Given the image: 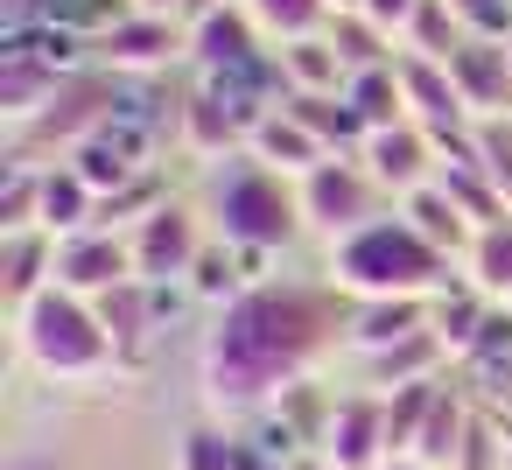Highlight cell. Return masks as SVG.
<instances>
[{
	"instance_id": "cell-1",
	"label": "cell",
	"mask_w": 512,
	"mask_h": 470,
	"mask_svg": "<svg viewBox=\"0 0 512 470\" xmlns=\"http://www.w3.org/2000/svg\"><path fill=\"white\" fill-rule=\"evenodd\" d=\"M344 330H351V295L323 267L295 274H260L246 281L225 309H211L197 337V393L211 421H253L281 393L330 379L344 365Z\"/></svg>"
},
{
	"instance_id": "cell-2",
	"label": "cell",
	"mask_w": 512,
	"mask_h": 470,
	"mask_svg": "<svg viewBox=\"0 0 512 470\" xmlns=\"http://www.w3.org/2000/svg\"><path fill=\"white\" fill-rule=\"evenodd\" d=\"M197 211L211 225V239H225L232 253H246L253 267H281L288 253L309 246V218H302V183H288L281 169L253 162V155H225L197 176Z\"/></svg>"
},
{
	"instance_id": "cell-3",
	"label": "cell",
	"mask_w": 512,
	"mask_h": 470,
	"mask_svg": "<svg viewBox=\"0 0 512 470\" xmlns=\"http://www.w3.org/2000/svg\"><path fill=\"white\" fill-rule=\"evenodd\" d=\"M8 330H15V358L50 386H85V379L120 372V344H113L99 302H85L71 288H43L29 309L8 316Z\"/></svg>"
},
{
	"instance_id": "cell-4",
	"label": "cell",
	"mask_w": 512,
	"mask_h": 470,
	"mask_svg": "<svg viewBox=\"0 0 512 470\" xmlns=\"http://www.w3.org/2000/svg\"><path fill=\"white\" fill-rule=\"evenodd\" d=\"M323 274H330L351 302H386V295H414V302H428V295L449 288L463 267L442 260V253H435V246L393 211V218L351 232L344 246H330V253H323Z\"/></svg>"
},
{
	"instance_id": "cell-5",
	"label": "cell",
	"mask_w": 512,
	"mask_h": 470,
	"mask_svg": "<svg viewBox=\"0 0 512 470\" xmlns=\"http://www.w3.org/2000/svg\"><path fill=\"white\" fill-rule=\"evenodd\" d=\"M400 204L379 190V176L358 162V155H330L323 169H309L302 176V218H309V246H344L351 232H365V225H379V218H393Z\"/></svg>"
},
{
	"instance_id": "cell-6",
	"label": "cell",
	"mask_w": 512,
	"mask_h": 470,
	"mask_svg": "<svg viewBox=\"0 0 512 470\" xmlns=\"http://www.w3.org/2000/svg\"><path fill=\"white\" fill-rule=\"evenodd\" d=\"M127 246H134V274H141V281H155V288H183L190 267H197L204 246H211V225H204L197 197H169L162 211H148V218L127 232Z\"/></svg>"
},
{
	"instance_id": "cell-7",
	"label": "cell",
	"mask_w": 512,
	"mask_h": 470,
	"mask_svg": "<svg viewBox=\"0 0 512 470\" xmlns=\"http://www.w3.org/2000/svg\"><path fill=\"white\" fill-rule=\"evenodd\" d=\"M92 64L113 71V78L148 85V78L190 64V22H169V15H127L120 29H106V36L92 43Z\"/></svg>"
},
{
	"instance_id": "cell-8",
	"label": "cell",
	"mask_w": 512,
	"mask_h": 470,
	"mask_svg": "<svg viewBox=\"0 0 512 470\" xmlns=\"http://www.w3.org/2000/svg\"><path fill=\"white\" fill-rule=\"evenodd\" d=\"M337 386L344 393L330 400V428H323V442L309 456H323L337 470H379L393 456V442H386V393L351 386V379H337Z\"/></svg>"
},
{
	"instance_id": "cell-9",
	"label": "cell",
	"mask_w": 512,
	"mask_h": 470,
	"mask_svg": "<svg viewBox=\"0 0 512 470\" xmlns=\"http://www.w3.org/2000/svg\"><path fill=\"white\" fill-rule=\"evenodd\" d=\"M358 162H365V169L379 176V190L400 204V197H414V190H428V183H435L442 148H435V134H428L421 120H393V127H372V134H365Z\"/></svg>"
},
{
	"instance_id": "cell-10",
	"label": "cell",
	"mask_w": 512,
	"mask_h": 470,
	"mask_svg": "<svg viewBox=\"0 0 512 470\" xmlns=\"http://www.w3.org/2000/svg\"><path fill=\"white\" fill-rule=\"evenodd\" d=\"M127 281H141V274H134V246H127V232L92 225V232L57 239V288L99 302V295H113V288H127Z\"/></svg>"
},
{
	"instance_id": "cell-11",
	"label": "cell",
	"mask_w": 512,
	"mask_h": 470,
	"mask_svg": "<svg viewBox=\"0 0 512 470\" xmlns=\"http://www.w3.org/2000/svg\"><path fill=\"white\" fill-rule=\"evenodd\" d=\"M449 85L470 120H512V36H463L449 57Z\"/></svg>"
},
{
	"instance_id": "cell-12",
	"label": "cell",
	"mask_w": 512,
	"mask_h": 470,
	"mask_svg": "<svg viewBox=\"0 0 512 470\" xmlns=\"http://www.w3.org/2000/svg\"><path fill=\"white\" fill-rule=\"evenodd\" d=\"M477 393L463 386V372H449L442 386H435V407H428V421H421V435H414V463H428V470H456V456H463V442H470V428H477Z\"/></svg>"
},
{
	"instance_id": "cell-13",
	"label": "cell",
	"mask_w": 512,
	"mask_h": 470,
	"mask_svg": "<svg viewBox=\"0 0 512 470\" xmlns=\"http://www.w3.org/2000/svg\"><path fill=\"white\" fill-rule=\"evenodd\" d=\"M400 92H407V120H421V127L435 134V148L477 127V120L463 113L456 85H449V64H428V57H407V50H400Z\"/></svg>"
},
{
	"instance_id": "cell-14",
	"label": "cell",
	"mask_w": 512,
	"mask_h": 470,
	"mask_svg": "<svg viewBox=\"0 0 512 470\" xmlns=\"http://www.w3.org/2000/svg\"><path fill=\"white\" fill-rule=\"evenodd\" d=\"M456 358L435 330H414L400 337L393 351H372V358H351V386H372V393H400V386H421V379H442Z\"/></svg>"
},
{
	"instance_id": "cell-15",
	"label": "cell",
	"mask_w": 512,
	"mask_h": 470,
	"mask_svg": "<svg viewBox=\"0 0 512 470\" xmlns=\"http://www.w3.org/2000/svg\"><path fill=\"white\" fill-rule=\"evenodd\" d=\"M456 372H463V386L477 393V407L512 414V309H505V302L484 316V330H477V344L456 358Z\"/></svg>"
},
{
	"instance_id": "cell-16",
	"label": "cell",
	"mask_w": 512,
	"mask_h": 470,
	"mask_svg": "<svg viewBox=\"0 0 512 470\" xmlns=\"http://www.w3.org/2000/svg\"><path fill=\"white\" fill-rule=\"evenodd\" d=\"M43 288H57V239L50 232H0V295H8V316L29 309Z\"/></svg>"
},
{
	"instance_id": "cell-17",
	"label": "cell",
	"mask_w": 512,
	"mask_h": 470,
	"mask_svg": "<svg viewBox=\"0 0 512 470\" xmlns=\"http://www.w3.org/2000/svg\"><path fill=\"white\" fill-rule=\"evenodd\" d=\"M428 330V302L414 295H386V302H351V330H344V365L351 358H372V351H393L400 337Z\"/></svg>"
},
{
	"instance_id": "cell-18",
	"label": "cell",
	"mask_w": 512,
	"mask_h": 470,
	"mask_svg": "<svg viewBox=\"0 0 512 470\" xmlns=\"http://www.w3.org/2000/svg\"><path fill=\"white\" fill-rule=\"evenodd\" d=\"M260 463H274L253 435H239V421H190L183 435H176V470H260Z\"/></svg>"
},
{
	"instance_id": "cell-19",
	"label": "cell",
	"mask_w": 512,
	"mask_h": 470,
	"mask_svg": "<svg viewBox=\"0 0 512 470\" xmlns=\"http://www.w3.org/2000/svg\"><path fill=\"white\" fill-rule=\"evenodd\" d=\"M246 155H253V162H267V169H281L288 183H302L309 169H323V162H330V155H323V141H316L288 106H274V113L246 134Z\"/></svg>"
},
{
	"instance_id": "cell-20",
	"label": "cell",
	"mask_w": 512,
	"mask_h": 470,
	"mask_svg": "<svg viewBox=\"0 0 512 470\" xmlns=\"http://www.w3.org/2000/svg\"><path fill=\"white\" fill-rule=\"evenodd\" d=\"M281 106H288V113L323 141V155H358V148H365V134H372L344 92H288Z\"/></svg>"
},
{
	"instance_id": "cell-21",
	"label": "cell",
	"mask_w": 512,
	"mask_h": 470,
	"mask_svg": "<svg viewBox=\"0 0 512 470\" xmlns=\"http://www.w3.org/2000/svg\"><path fill=\"white\" fill-rule=\"evenodd\" d=\"M400 218H407V225H414V232H421V239L442 253V260H456V267H463V253L477 246V225H470V218H463V211L442 197V183H428V190L400 197Z\"/></svg>"
},
{
	"instance_id": "cell-22",
	"label": "cell",
	"mask_w": 512,
	"mask_h": 470,
	"mask_svg": "<svg viewBox=\"0 0 512 470\" xmlns=\"http://www.w3.org/2000/svg\"><path fill=\"white\" fill-rule=\"evenodd\" d=\"M162 302H169V288H155V281H127V288L99 295V316H106V330H113L120 358H134V351L162 330Z\"/></svg>"
},
{
	"instance_id": "cell-23",
	"label": "cell",
	"mask_w": 512,
	"mask_h": 470,
	"mask_svg": "<svg viewBox=\"0 0 512 470\" xmlns=\"http://www.w3.org/2000/svg\"><path fill=\"white\" fill-rule=\"evenodd\" d=\"M274 64H281V92H344L351 85V71H344V57H337V43L316 29V36H295V43H281L274 50Z\"/></svg>"
},
{
	"instance_id": "cell-24",
	"label": "cell",
	"mask_w": 512,
	"mask_h": 470,
	"mask_svg": "<svg viewBox=\"0 0 512 470\" xmlns=\"http://www.w3.org/2000/svg\"><path fill=\"white\" fill-rule=\"evenodd\" d=\"M92 225H99V190L71 162H50L43 169V232L71 239V232H92Z\"/></svg>"
},
{
	"instance_id": "cell-25",
	"label": "cell",
	"mask_w": 512,
	"mask_h": 470,
	"mask_svg": "<svg viewBox=\"0 0 512 470\" xmlns=\"http://www.w3.org/2000/svg\"><path fill=\"white\" fill-rule=\"evenodd\" d=\"M491 309H498V302L456 274L449 288H435V295H428V330L449 344V358H463V351L477 344V330H484V316H491Z\"/></svg>"
},
{
	"instance_id": "cell-26",
	"label": "cell",
	"mask_w": 512,
	"mask_h": 470,
	"mask_svg": "<svg viewBox=\"0 0 512 470\" xmlns=\"http://www.w3.org/2000/svg\"><path fill=\"white\" fill-rule=\"evenodd\" d=\"M323 36L337 43V57H344V71H379V64H393L400 57V43L365 15V8H351V15H330L323 22Z\"/></svg>"
},
{
	"instance_id": "cell-27",
	"label": "cell",
	"mask_w": 512,
	"mask_h": 470,
	"mask_svg": "<svg viewBox=\"0 0 512 470\" xmlns=\"http://www.w3.org/2000/svg\"><path fill=\"white\" fill-rule=\"evenodd\" d=\"M435 183H442V197H449V204H456V211H463L477 232L512 218V211H505V197L491 190V176H484L477 162H442V169H435Z\"/></svg>"
},
{
	"instance_id": "cell-28",
	"label": "cell",
	"mask_w": 512,
	"mask_h": 470,
	"mask_svg": "<svg viewBox=\"0 0 512 470\" xmlns=\"http://www.w3.org/2000/svg\"><path fill=\"white\" fill-rule=\"evenodd\" d=\"M463 281L484 288L491 302H512V218L477 232V246L463 253Z\"/></svg>"
},
{
	"instance_id": "cell-29",
	"label": "cell",
	"mask_w": 512,
	"mask_h": 470,
	"mask_svg": "<svg viewBox=\"0 0 512 470\" xmlns=\"http://www.w3.org/2000/svg\"><path fill=\"white\" fill-rule=\"evenodd\" d=\"M463 22H456V8H449V0H421V15L400 29V50L407 57H428V64H449L456 50H463Z\"/></svg>"
},
{
	"instance_id": "cell-30",
	"label": "cell",
	"mask_w": 512,
	"mask_h": 470,
	"mask_svg": "<svg viewBox=\"0 0 512 470\" xmlns=\"http://www.w3.org/2000/svg\"><path fill=\"white\" fill-rule=\"evenodd\" d=\"M344 99L358 106V120H365V127H393V120H407V92H400V57H393V64H379V71H351Z\"/></svg>"
},
{
	"instance_id": "cell-31",
	"label": "cell",
	"mask_w": 512,
	"mask_h": 470,
	"mask_svg": "<svg viewBox=\"0 0 512 470\" xmlns=\"http://www.w3.org/2000/svg\"><path fill=\"white\" fill-rule=\"evenodd\" d=\"M246 15H253V22H260V36L281 50V43L316 36V29L330 22V0H246Z\"/></svg>"
},
{
	"instance_id": "cell-32",
	"label": "cell",
	"mask_w": 512,
	"mask_h": 470,
	"mask_svg": "<svg viewBox=\"0 0 512 470\" xmlns=\"http://www.w3.org/2000/svg\"><path fill=\"white\" fill-rule=\"evenodd\" d=\"M456 372V365H449ZM442 372V379H449ZM442 379H421V386H400V393H386V442H393V456H407L414 449V435H421V421H428V407H435V386Z\"/></svg>"
},
{
	"instance_id": "cell-33",
	"label": "cell",
	"mask_w": 512,
	"mask_h": 470,
	"mask_svg": "<svg viewBox=\"0 0 512 470\" xmlns=\"http://www.w3.org/2000/svg\"><path fill=\"white\" fill-rule=\"evenodd\" d=\"M470 162L491 176V190H498L505 211H512V120H477V134H470Z\"/></svg>"
},
{
	"instance_id": "cell-34",
	"label": "cell",
	"mask_w": 512,
	"mask_h": 470,
	"mask_svg": "<svg viewBox=\"0 0 512 470\" xmlns=\"http://www.w3.org/2000/svg\"><path fill=\"white\" fill-rule=\"evenodd\" d=\"M0 470H78V463H71V449L50 442V435H15V442H8V463H0Z\"/></svg>"
},
{
	"instance_id": "cell-35",
	"label": "cell",
	"mask_w": 512,
	"mask_h": 470,
	"mask_svg": "<svg viewBox=\"0 0 512 470\" xmlns=\"http://www.w3.org/2000/svg\"><path fill=\"white\" fill-rule=\"evenodd\" d=\"M470 36H512V0H449Z\"/></svg>"
},
{
	"instance_id": "cell-36",
	"label": "cell",
	"mask_w": 512,
	"mask_h": 470,
	"mask_svg": "<svg viewBox=\"0 0 512 470\" xmlns=\"http://www.w3.org/2000/svg\"><path fill=\"white\" fill-rule=\"evenodd\" d=\"M365 15H372V22H379V29H386V36L400 43V29H407V22L421 15V0H365Z\"/></svg>"
},
{
	"instance_id": "cell-37",
	"label": "cell",
	"mask_w": 512,
	"mask_h": 470,
	"mask_svg": "<svg viewBox=\"0 0 512 470\" xmlns=\"http://www.w3.org/2000/svg\"><path fill=\"white\" fill-rule=\"evenodd\" d=\"M141 15H169V22H183V0H134Z\"/></svg>"
},
{
	"instance_id": "cell-38",
	"label": "cell",
	"mask_w": 512,
	"mask_h": 470,
	"mask_svg": "<svg viewBox=\"0 0 512 470\" xmlns=\"http://www.w3.org/2000/svg\"><path fill=\"white\" fill-rule=\"evenodd\" d=\"M211 8H232V0H183V22H197V15H211Z\"/></svg>"
},
{
	"instance_id": "cell-39",
	"label": "cell",
	"mask_w": 512,
	"mask_h": 470,
	"mask_svg": "<svg viewBox=\"0 0 512 470\" xmlns=\"http://www.w3.org/2000/svg\"><path fill=\"white\" fill-rule=\"evenodd\" d=\"M379 470H428V463H414V456H386Z\"/></svg>"
},
{
	"instance_id": "cell-40",
	"label": "cell",
	"mask_w": 512,
	"mask_h": 470,
	"mask_svg": "<svg viewBox=\"0 0 512 470\" xmlns=\"http://www.w3.org/2000/svg\"><path fill=\"white\" fill-rule=\"evenodd\" d=\"M295 470H337V463H323V456H295Z\"/></svg>"
},
{
	"instance_id": "cell-41",
	"label": "cell",
	"mask_w": 512,
	"mask_h": 470,
	"mask_svg": "<svg viewBox=\"0 0 512 470\" xmlns=\"http://www.w3.org/2000/svg\"><path fill=\"white\" fill-rule=\"evenodd\" d=\"M260 470H295V463H260Z\"/></svg>"
},
{
	"instance_id": "cell-42",
	"label": "cell",
	"mask_w": 512,
	"mask_h": 470,
	"mask_svg": "<svg viewBox=\"0 0 512 470\" xmlns=\"http://www.w3.org/2000/svg\"><path fill=\"white\" fill-rule=\"evenodd\" d=\"M505 309H512V302H505Z\"/></svg>"
}]
</instances>
